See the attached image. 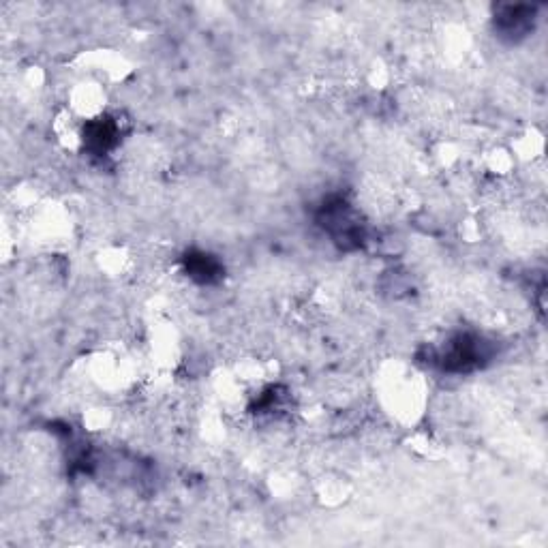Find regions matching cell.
<instances>
[{
  "label": "cell",
  "instance_id": "cell-1",
  "mask_svg": "<svg viewBox=\"0 0 548 548\" xmlns=\"http://www.w3.org/2000/svg\"><path fill=\"white\" fill-rule=\"evenodd\" d=\"M382 401L390 409V414L399 416L401 420H411L424 401L422 379L403 364L394 367L382 375Z\"/></svg>",
  "mask_w": 548,
  "mask_h": 548
},
{
  "label": "cell",
  "instance_id": "cell-2",
  "mask_svg": "<svg viewBox=\"0 0 548 548\" xmlns=\"http://www.w3.org/2000/svg\"><path fill=\"white\" fill-rule=\"evenodd\" d=\"M105 105H108L105 86L101 82L86 78L69 93L67 108L80 120H84V123H90V120L103 116Z\"/></svg>",
  "mask_w": 548,
  "mask_h": 548
},
{
  "label": "cell",
  "instance_id": "cell-3",
  "mask_svg": "<svg viewBox=\"0 0 548 548\" xmlns=\"http://www.w3.org/2000/svg\"><path fill=\"white\" fill-rule=\"evenodd\" d=\"M78 65L86 71L88 69V80L101 82L105 86V82H123L127 78V73L131 71L129 63L114 52H93L78 58Z\"/></svg>",
  "mask_w": 548,
  "mask_h": 548
},
{
  "label": "cell",
  "instance_id": "cell-4",
  "mask_svg": "<svg viewBox=\"0 0 548 548\" xmlns=\"http://www.w3.org/2000/svg\"><path fill=\"white\" fill-rule=\"evenodd\" d=\"M352 486L345 482V478H324L317 484V495L324 506H341L347 501Z\"/></svg>",
  "mask_w": 548,
  "mask_h": 548
}]
</instances>
